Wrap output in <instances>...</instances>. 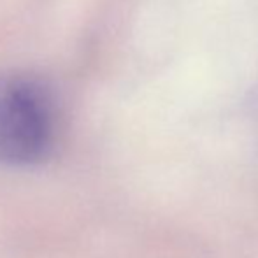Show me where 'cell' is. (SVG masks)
I'll return each instance as SVG.
<instances>
[{
	"label": "cell",
	"mask_w": 258,
	"mask_h": 258,
	"mask_svg": "<svg viewBox=\"0 0 258 258\" xmlns=\"http://www.w3.org/2000/svg\"><path fill=\"white\" fill-rule=\"evenodd\" d=\"M58 104L48 81L34 72L0 74V165H35L51 155Z\"/></svg>",
	"instance_id": "1"
}]
</instances>
